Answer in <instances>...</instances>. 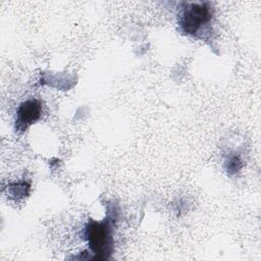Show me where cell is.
Returning a JSON list of instances; mask_svg holds the SVG:
<instances>
[{"label":"cell","instance_id":"6da1fadb","mask_svg":"<svg viewBox=\"0 0 261 261\" xmlns=\"http://www.w3.org/2000/svg\"><path fill=\"white\" fill-rule=\"evenodd\" d=\"M178 14L180 31L189 36L206 39L212 33L213 9L208 2H184Z\"/></svg>","mask_w":261,"mask_h":261},{"label":"cell","instance_id":"7a4b0ae2","mask_svg":"<svg viewBox=\"0 0 261 261\" xmlns=\"http://www.w3.org/2000/svg\"><path fill=\"white\" fill-rule=\"evenodd\" d=\"M85 236L96 259H107L113 249L112 229L108 220H90L85 228Z\"/></svg>","mask_w":261,"mask_h":261},{"label":"cell","instance_id":"3957f363","mask_svg":"<svg viewBox=\"0 0 261 261\" xmlns=\"http://www.w3.org/2000/svg\"><path fill=\"white\" fill-rule=\"evenodd\" d=\"M42 114V103L38 99H29L22 102L15 117V132L23 133L29 126L38 121Z\"/></svg>","mask_w":261,"mask_h":261},{"label":"cell","instance_id":"277c9868","mask_svg":"<svg viewBox=\"0 0 261 261\" xmlns=\"http://www.w3.org/2000/svg\"><path fill=\"white\" fill-rule=\"evenodd\" d=\"M242 167V161L238 156H231L228 158V160L225 162V170L228 173H236L238 172Z\"/></svg>","mask_w":261,"mask_h":261}]
</instances>
